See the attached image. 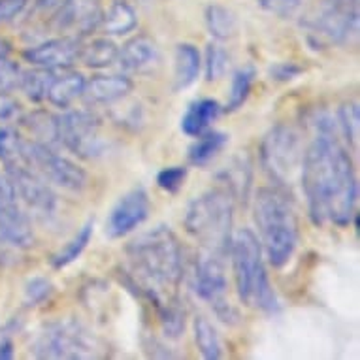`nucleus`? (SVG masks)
Listing matches in <instances>:
<instances>
[{
	"label": "nucleus",
	"mask_w": 360,
	"mask_h": 360,
	"mask_svg": "<svg viewBox=\"0 0 360 360\" xmlns=\"http://www.w3.org/2000/svg\"><path fill=\"white\" fill-rule=\"evenodd\" d=\"M25 165L30 166L36 174H40L46 181L57 185L60 189L82 193L87 189L89 176L82 166L72 162L63 155L51 149L44 142H25Z\"/></svg>",
	"instance_id": "obj_8"
},
{
	"label": "nucleus",
	"mask_w": 360,
	"mask_h": 360,
	"mask_svg": "<svg viewBox=\"0 0 360 360\" xmlns=\"http://www.w3.org/2000/svg\"><path fill=\"white\" fill-rule=\"evenodd\" d=\"M231 66V57L219 44H210L206 49V79L219 82Z\"/></svg>",
	"instance_id": "obj_33"
},
{
	"label": "nucleus",
	"mask_w": 360,
	"mask_h": 360,
	"mask_svg": "<svg viewBox=\"0 0 360 360\" xmlns=\"http://www.w3.org/2000/svg\"><path fill=\"white\" fill-rule=\"evenodd\" d=\"M85 83H87V79L79 72H66V74H60V76L55 74L53 82L49 85L46 101L51 102L53 106L66 110L77 98H82L83 93H85Z\"/></svg>",
	"instance_id": "obj_18"
},
{
	"label": "nucleus",
	"mask_w": 360,
	"mask_h": 360,
	"mask_svg": "<svg viewBox=\"0 0 360 360\" xmlns=\"http://www.w3.org/2000/svg\"><path fill=\"white\" fill-rule=\"evenodd\" d=\"M101 21L106 34L123 36L136 29L138 15L127 0H113Z\"/></svg>",
	"instance_id": "obj_21"
},
{
	"label": "nucleus",
	"mask_w": 360,
	"mask_h": 360,
	"mask_svg": "<svg viewBox=\"0 0 360 360\" xmlns=\"http://www.w3.org/2000/svg\"><path fill=\"white\" fill-rule=\"evenodd\" d=\"M234 195L226 187H215L196 196L185 215V229L200 243V253L229 259L234 221Z\"/></svg>",
	"instance_id": "obj_4"
},
{
	"label": "nucleus",
	"mask_w": 360,
	"mask_h": 360,
	"mask_svg": "<svg viewBox=\"0 0 360 360\" xmlns=\"http://www.w3.org/2000/svg\"><path fill=\"white\" fill-rule=\"evenodd\" d=\"M302 72H304V68L296 66L295 63H279V65H276L272 70H270V74H272L274 79H278V82H290V79H295L296 76H300Z\"/></svg>",
	"instance_id": "obj_39"
},
{
	"label": "nucleus",
	"mask_w": 360,
	"mask_h": 360,
	"mask_svg": "<svg viewBox=\"0 0 360 360\" xmlns=\"http://www.w3.org/2000/svg\"><path fill=\"white\" fill-rule=\"evenodd\" d=\"M98 351L96 338L74 321L49 325L34 343L38 359H96Z\"/></svg>",
	"instance_id": "obj_7"
},
{
	"label": "nucleus",
	"mask_w": 360,
	"mask_h": 360,
	"mask_svg": "<svg viewBox=\"0 0 360 360\" xmlns=\"http://www.w3.org/2000/svg\"><path fill=\"white\" fill-rule=\"evenodd\" d=\"M29 0H0V25L8 23L23 12Z\"/></svg>",
	"instance_id": "obj_38"
},
{
	"label": "nucleus",
	"mask_w": 360,
	"mask_h": 360,
	"mask_svg": "<svg viewBox=\"0 0 360 360\" xmlns=\"http://www.w3.org/2000/svg\"><path fill=\"white\" fill-rule=\"evenodd\" d=\"M57 142L83 159H98L106 153L108 143L101 136L98 119L87 110H72L55 117Z\"/></svg>",
	"instance_id": "obj_9"
},
{
	"label": "nucleus",
	"mask_w": 360,
	"mask_h": 360,
	"mask_svg": "<svg viewBox=\"0 0 360 360\" xmlns=\"http://www.w3.org/2000/svg\"><path fill=\"white\" fill-rule=\"evenodd\" d=\"M10 53H12V46L6 40H0V60L10 59Z\"/></svg>",
	"instance_id": "obj_43"
},
{
	"label": "nucleus",
	"mask_w": 360,
	"mask_h": 360,
	"mask_svg": "<svg viewBox=\"0 0 360 360\" xmlns=\"http://www.w3.org/2000/svg\"><path fill=\"white\" fill-rule=\"evenodd\" d=\"M224 187L231 191L234 196H248V189L251 185V165H249L248 157H238L231 165V168H226L223 172Z\"/></svg>",
	"instance_id": "obj_28"
},
{
	"label": "nucleus",
	"mask_w": 360,
	"mask_h": 360,
	"mask_svg": "<svg viewBox=\"0 0 360 360\" xmlns=\"http://www.w3.org/2000/svg\"><path fill=\"white\" fill-rule=\"evenodd\" d=\"M127 257L157 306L165 302L162 296L174 298L184 279V255L170 226L160 224L134 238Z\"/></svg>",
	"instance_id": "obj_2"
},
{
	"label": "nucleus",
	"mask_w": 360,
	"mask_h": 360,
	"mask_svg": "<svg viewBox=\"0 0 360 360\" xmlns=\"http://www.w3.org/2000/svg\"><path fill=\"white\" fill-rule=\"evenodd\" d=\"M187 179V168L185 166H168L157 174V185L166 193H177Z\"/></svg>",
	"instance_id": "obj_34"
},
{
	"label": "nucleus",
	"mask_w": 360,
	"mask_h": 360,
	"mask_svg": "<svg viewBox=\"0 0 360 360\" xmlns=\"http://www.w3.org/2000/svg\"><path fill=\"white\" fill-rule=\"evenodd\" d=\"M21 74H23V70L19 68L18 63L10 59L0 60V91L18 89L19 83H21Z\"/></svg>",
	"instance_id": "obj_36"
},
{
	"label": "nucleus",
	"mask_w": 360,
	"mask_h": 360,
	"mask_svg": "<svg viewBox=\"0 0 360 360\" xmlns=\"http://www.w3.org/2000/svg\"><path fill=\"white\" fill-rule=\"evenodd\" d=\"M160 317V326L166 338L177 340L185 332V311L177 306V300L162 302L157 306Z\"/></svg>",
	"instance_id": "obj_30"
},
{
	"label": "nucleus",
	"mask_w": 360,
	"mask_h": 360,
	"mask_svg": "<svg viewBox=\"0 0 360 360\" xmlns=\"http://www.w3.org/2000/svg\"><path fill=\"white\" fill-rule=\"evenodd\" d=\"M70 0H36V6L40 8L41 12H59L60 8L68 4Z\"/></svg>",
	"instance_id": "obj_41"
},
{
	"label": "nucleus",
	"mask_w": 360,
	"mask_h": 360,
	"mask_svg": "<svg viewBox=\"0 0 360 360\" xmlns=\"http://www.w3.org/2000/svg\"><path fill=\"white\" fill-rule=\"evenodd\" d=\"M19 104L18 101L10 96L6 91H0V121H10L18 115Z\"/></svg>",
	"instance_id": "obj_40"
},
{
	"label": "nucleus",
	"mask_w": 360,
	"mask_h": 360,
	"mask_svg": "<svg viewBox=\"0 0 360 360\" xmlns=\"http://www.w3.org/2000/svg\"><path fill=\"white\" fill-rule=\"evenodd\" d=\"M195 342L200 354L206 360H217L223 356V345H221V338H219L215 326L206 319L198 315L195 319Z\"/></svg>",
	"instance_id": "obj_24"
},
{
	"label": "nucleus",
	"mask_w": 360,
	"mask_h": 360,
	"mask_svg": "<svg viewBox=\"0 0 360 360\" xmlns=\"http://www.w3.org/2000/svg\"><path fill=\"white\" fill-rule=\"evenodd\" d=\"M232 270L242 304L266 313L279 311V300L266 274L262 245L251 229H242L231 243Z\"/></svg>",
	"instance_id": "obj_5"
},
{
	"label": "nucleus",
	"mask_w": 360,
	"mask_h": 360,
	"mask_svg": "<svg viewBox=\"0 0 360 360\" xmlns=\"http://www.w3.org/2000/svg\"><path fill=\"white\" fill-rule=\"evenodd\" d=\"M157 60H159V48L153 38L138 34L119 49L115 63H119V66L127 72H140L153 66Z\"/></svg>",
	"instance_id": "obj_16"
},
{
	"label": "nucleus",
	"mask_w": 360,
	"mask_h": 360,
	"mask_svg": "<svg viewBox=\"0 0 360 360\" xmlns=\"http://www.w3.org/2000/svg\"><path fill=\"white\" fill-rule=\"evenodd\" d=\"M255 223L260 245L274 268H283L298 248V217L292 202L281 187H262L255 196Z\"/></svg>",
	"instance_id": "obj_3"
},
{
	"label": "nucleus",
	"mask_w": 360,
	"mask_h": 360,
	"mask_svg": "<svg viewBox=\"0 0 360 360\" xmlns=\"http://www.w3.org/2000/svg\"><path fill=\"white\" fill-rule=\"evenodd\" d=\"M8 179L12 181L18 198L41 215H51L57 207V196L48 185V181L36 174L30 166L15 165L6 168Z\"/></svg>",
	"instance_id": "obj_12"
},
{
	"label": "nucleus",
	"mask_w": 360,
	"mask_h": 360,
	"mask_svg": "<svg viewBox=\"0 0 360 360\" xmlns=\"http://www.w3.org/2000/svg\"><path fill=\"white\" fill-rule=\"evenodd\" d=\"M93 229H95L93 221L85 223L82 229L77 231L76 236L72 238L70 242L66 243L65 248L60 249L59 253L53 255L51 264H53L55 270H63V268L70 266L72 262H76V260L82 257V253L85 251V248L89 245V242H91V238H93Z\"/></svg>",
	"instance_id": "obj_25"
},
{
	"label": "nucleus",
	"mask_w": 360,
	"mask_h": 360,
	"mask_svg": "<svg viewBox=\"0 0 360 360\" xmlns=\"http://www.w3.org/2000/svg\"><path fill=\"white\" fill-rule=\"evenodd\" d=\"M117 55L119 48L115 41L110 40V38H95L87 46H82L77 60H82L83 65L89 66V68L101 70V68L112 66L117 60Z\"/></svg>",
	"instance_id": "obj_23"
},
{
	"label": "nucleus",
	"mask_w": 360,
	"mask_h": 360,
	"mask_svg": "<svg viewBox=\"0 0 360 360\" xmlns=\"http://www.w3.org/2000/svg\"><path fill=\"white\" fill-rule=\"evenodd\" d=\"M340 119V129H342L343 136L347 140L349 148L354 151L359 149V136H360V119H359V104L356 102H349L340 108L338 113Z\"/></svg>",
	"instance_id": "obj_32"
},
{
	"label": "nucleus",
	"mask_w": 360,
	"mask_h": 360,
	"mask_svg": "<svg viewBox=\"0 0 360 360\" xmlns=\"http://www.w3.org/2000/svg\"><path fill=\"white\" fill-rule=\"evenodd\" d=\"M226 259L215 255L198 253L195 268V290L202 300H206L226 325H234L240 319L236 307L226 298Z\"/></svg>",
	"instance_id": "obj_10"
},
{
	"label": "nucleus",
	"mask_w": 360,
	"mask_h": 360,
	"mask_svg": "<svg viewBox=\"0 0 360 360\" xmlns=\"http://www.w3.org/2000/svg\"><path fill=\"white\" fill-rule=\"evenodd\" d=\"M0 236L10 245L27 249L34 243V232L8 176L0 174Z\"/></svg>",
	"instance_id": "obj_11"
},
{
	"label": "nucleus",
	"mask_w": 360,
	"mask_h": 360,
	"mask_svg": "<svg viewBox=\"0 0 360 360\" xmlns=\"http://www.w3.org/2000/svg\"><path fill=\"white\" fill-rule=\"evenodd\" d=\"M55 70H49V68H38L36 66L34 70L23 72L21 74V83L19 87L23 89L25 96L32 102H41L48 98L49 85L53 82Z\"/></svg>",
	"instance_id": "obj_27"
},
{
	"label": "nucleus",
	"mask_w": 360,
	"mask_h": 360,
	"mask_svg": "<svg viewBox=\"0 0 360 360\" xmlns=\"http://www.w3.org/2000/svg\"><path fill=\"white\" fill-rule=\"evenodd\" d=\"M315 136L304 151L300 179L315 224L349 226L356 215L359 184L353 160L338 140L336 123L321 113L313 119Z\"/></svg>",
	"instance_id": "obj_1"
},
{
	"label": "nucleus",
	"mask_w": 360,
	"mask_h": 360,
	"mask_svg": "<svg viewBox=\"0 0 360 360\" xmlns=\"http://www.w3.org/2000/svg\"><path fill=\"white\" fill-rule=\"evenodd\" d=\"M200 51L193 44H179L176 48V91L191 87L200 74Z\"/></svg>",
	"instance_id": "obj_20"
},
{
	"label": "nucleus",
	"mask_w": 360,
	"mask_h": 360,
	"mask_svg": "<svg viewBox=\"0 0 360 360\" xmlns=\"http://www.w3.org/2000/svg\"><path fill=\"white\" fill-rule=\"evenodd\" d=\"M196 138L198 140L189 148V162L193 166H198V168L210 165L229 143V134H224L221 130L202 132L200 136Z\"/></svg>",
	"instance_id": "obj_22"
},
{
	"label": "nucleus",
	"mask_w": 360,
	"mask_h": 360,
	"mask_svg": "<svg viewBox=\"0 0 360 360\" xmlns=\"http://www.w3.org/2000/svg\"><path fill=\"white\" fill-rule=\"evenodd\" d=\"M13 356V345L8 340H0V360H8Z\"/></svg>",
	"instance_id": "obj_42"
},
{
	"label": "nucleus",
	"mask_w": 360,
	"mask_h": 360,
	"mask_svg": "<svg viewBox=\"0 0 360 360\" xmlns=\"http://www.w3.org/2000/svg\"><path fill=\"white\" fill-rule=\"evenodd\" d=\"M51 295H53V283L48 278H41V276L32 278L25 287V302L29 306H38L44 300H48Z\"/></svg>",
	"instance_id": "obj_35"
},
{
	"label": "nucleus",
	"mask_w": 360,
	"mask_h": 360,
	"mask_svg": "<svg viewBox=\"0 0 360 360\" xmlns=\"http://www.w3.org/2000/svg\"><path fill=\"white\" fill-rule=\"evenodd\" d=\"M132 91V82L124 76H93L85 83V93L93 104H113Z\"/></svg>",
	"instance_id": "obj_17"
},
{
	"label": "nucleus",
	"mask_w": 360,
	"mask_h": 360,
	"mask_svg": "<svg viewBox=\"0 0 360 360\" xmlns=\"http://www.w3.org/2000/svg\"><path fill=\"white\" fill-rule=\"evenodd\" d=\"M260 4L268 12L276 13L279 18H292L304 4V0H260Z\"/></svg>",
	"instance_id": "obj_37"
},
{
	"label": "nucleus",
	"mask_w": 360,
	"mask_h": 360,
	"mask_svg": "<svg viewBox=\"0 0 360 360\" xmlns=\"http://www.w3.org/2000/svg\"><path fill=\"white\" fill-rule=\"evenodd\" d=\"M206 25L215 40H229L236 32L238 21L232 10L221 4H212L206 10Z\"/></svg>",
	"instance_id": "obj_26"
},
{
	"label": "nucleus",
	"mask_w": 360,
	"mask_h": 360,
	"mask_svg": "<svg viewBox=\"0 0 360 360\" xmlns=\"http://www.w3.org/2000/svg\"><path fill=\"white\" fill-rule=\"evenodd\" d=\"M317 34L325 36L336 44H349L351 38H356L359 32V12L356 6L330 2L315 19Z\"/></svg>",
	"instance_id": "obj_15"
},
{
	"label": "nucleus",
	"mask_w": 360,
	"mask_h": 360,
	"mask_svg": "<svg viewBox=\"0 0 360 360\" xmlns=\"http://www.w3.org/2000/svg\"><path fill=\"white\" fill-rule=\"evenodd\" d=\"M262 166L278 187H287L300 174L304 148L298 130L289 124H278L264 136L260 148Z\"/></svg>",
	"instance_id": "obj_6"
},
{
	"label": "nucleus",
	"mask_w": 360,
	"mask_h": 360,
	"mask_svg": "<svg viewBox=\"0 0 360 360\" xmlns=\"http://www.w3.org/2000/svg\"><path fill=\"white\" fill-rule=\"evenodd\" d=\"M149 204L148 193L142 187L129 191L117 200V204L112 207V212L108 215L106 221V234L113 240L123 238L136 231L138 226L149 217Z\"/></svg>",
	"instance_id": "obj_13"
},
{
	"label": "nucleus",
	"mask_w": 360,
	"mask_h": 360,
	"mask_svg": "<svg viewBox=\"0 0 360 360\" xmlns=\"http://www.w3.org/2000/svg\"><path fill=\"white\" fill-rule=\"evenodd\" d=\"M221 104L213 98H202L189 104L187 112L181 117V130L191 138L200 136L202 132L210 129V124L219 117Z\"/></svg>",
	"instance_id": "obj_19"
},
{
	"label": "nucleus",
	"mask_w": 360,
	"mask_h": 360,
	"mask_svg": "<svg viewBox=\"0 0 360 360\" xmlns=\"http://www.w3.org/2000/svg\"><path fill=\"white\" fill-rule=\"evenodd\" d=\"M25 140L13 129H0V160L2 165L15 166L25 165Z\"/></svg>",
	"instance_id": "obj_29"
},
{
	"label": "nucleus",
	"mask_w": 360,
	"mask_h": 360,
	"mask_svg": "<svg viewBox=\"0 0 360 360\" xmlns=\"http://www.w3.org/2000/svg\"><path fill=\"white\" fill-rule=\"evenodd\" d=\"M82 51V41L76 36H63V38H53V40L38 44L34 48H29L23 53L27 63L38 68H68L79 59Z\"/></svg>",
	"instance_id": "obj_14"
},
{
	"label": "nucleus",
	"mask_w": 360,
	"mask_h": 360,
	"mask_svg": "<svg viewBox=\"0 0 360 360\" xmlns=\"http://www.w3.org/2000/svg\"><path fill=\"white\" fill-rule=\"evenodd\" d=\"M253 77V68H242V70H238L234 74V77H232L231 95H229V102H226V112H234V110L243 106V102L248 101L249 93H251Z\"/></svg>",
	"instance_id": "obj_31"
}]
</instances>
